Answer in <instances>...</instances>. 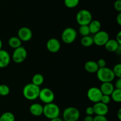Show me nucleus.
I'll list each match as a JSON object with an SVG mask.
<instances>
[{
  "mask_svg": "<svg viewBox=\"0 0 121 121\" xmlns=\"http://www.w3.org/2000/svg\"><path fill=\"white\" fill-rule=\"evenodd\" d=\"M44 82V77L40 73H37L33 76L32 78V83L36 86H41Z\"/></svg>",
  "mask_w": 121,
  "mask_h": 121,
  "instance_id": "21",
  "label": "nucleus"
},
{
  "mask_svg": "<svg viewBox=\"0 0 121 121\" xmlns=\"http://www.w3.org/2000/svg\"><path fill=\"white\" fill-rule=\"evenodd\" d=\"M86 113L87 115L92 116L94 113V110H93V106H88L86 109Z\"/></svg>",
  "mask_w": 121,
  "mask_h": 121,
  "instance_id": "33",
  "label": "nucleus"
},
{
  "mask_svg": "<svg viewBox=\"0 0 121 121\" xmlns=\"http://www.w3.org/2000/svg\"><path fill=\"white\" fill-rule=\"evenodd\" d=\"M88 26L89 28L90 33L93 34H95L96 33L100 31L101 28V24L98 20H92Z\"/></svg>",
  "mask_w": 121,
  "mask_h": 121,
  "instance_id": "19",
  "label": "nucleus"
},
{
  "mask_svg": "<svg viewBox=\"0 0 121 121\" xmlns=\"http://www.w3.org/2000/svg\"><path fill=\"white\" fill-rule=\"evenodd\" d=\"M80 43H81V44L85 47H91V46H92L94 44L93 43V37L89 36V35L83 37L82 38Z\"/></svg>",
  "mask_w": 121,
  "mask_h": 121,
  "instance_id": "22",
  "label": "nucleus"
},
{
  "mask_svg": "<svg viewBox=\"0 0 121 121\" xmlns=\"http://www.w3.org/2000/svg\"><path fill=\"white\" fill-rule=\"evenodd\" d=\"M115 87H116L117 89L121 90V78H119V79L116 81Z\"/></svg>",
  "mask_w": 121,
  "mask_h": 121,
  "instance_id": "34",
  "label": "nucleus"
},
{
  "mask_svg": "<svg viewBox=\"0 0 121 121\" xmlns=\"http://www.w3.org/2000/svg\"><path fill=\"white\" fill-rule=\"evenodd\" d=\"M27 52L22 46L15 48L13 54V60L16 63H21L26 59Z\"/></svg>",
  "mask_w": 121,
  "mask_h": 121,
  "instance_id": "9",
  "label": "nucleus"
},
{
  "mask_svg": "<svg viewBox=\"0 0 121 121\" xmlns=\"http://www.w3.org/2000/svg\"><path fill=\"white\" fill-rule=\"evenodd\" d=\"M84 121H93V117L92 116L87 115L84 119Z\"/></svg>",
  "mask_w": 121,
  "mask_h": 121,
  "instance_id": "37",
  "label": "nucleus"
},
{
  "mask_svg": "<svg viewBox=\"0 0 121 121\" xmlns=\"http://www.w3.org/2000/svg\"><path fill=\"white\" fill-rule=\"evenodd\" d=\"M40 88L33 83H28L24 87L22 93L26 99L29 100H34L39 98Z\"/></svg>",
  "mask_w": 121,
  "mask_h": 121,
  "instance_id": "1",
  "label": "nucleus"
},
{
  "mask_svg": "<svg viewBox=\"0 0 121 121\" xmlns=\"http://www.w3.org/2000/svg\"><path fill=\"white\" fill-rule=\"evenodd\" d=\"M94 113L98 116H105L109 112V108L108 105L104 104L103 103H96L93 106Z\"/></svg>",
  "mask_w": 121,
  "mask_h": 121,
  "instance_id": "12",
  "label": "nucleus"
},
{
  "mask_svg": "<svg viewBox=\"0 0 121 121\" xmlns=\"http://www.w3.org/2000/svg\"><path fill=\"white\" fill-rule=\"evenodd\" d=\"M116 41L121 45V31H119V33L117 34V38H116Z\"/></svg>",
  "mask_w": 121,
  "mask_h": 121,
  "instance_id": "35",
  "label": "nucleus"
},
{
  "mask_svg": "<svg viewBox=\"0 0 121 121\" xmlns=\"http://www.w3.org/2000/svg\"><path fill=\"white\" fill-rule=\"evenodd\" d=\"M0 121H15V117L11 112H5L0 117Z\"/></svg>",
  "mask_w": 121,
  "mask_h": 121,
  "instance_id": "23",
  "label": "nucleus"
},
{
  "mask_svg": "<svg viewBox=\"0 0 121 121\" xmlns=\"http://www.w3.org/2000/svg\"><path fill=\"white\" fill-rule=\"evenodd\" d=\"M121 44H119L116 40L114 39H112V40H109L107 41L106 44H105V49L109 52H115V51L117 50V48H118L119 46Z\"/></svg>",
  "mask_w": 121,
  "mask_h": 121,
  "instance_id": "18",
  "label": "nucleus"
},
{
  "mask_svg": "<svg viewBox=\"0 0 121 121\" xmlns=\"http://www.w3.org/2000/svg\"><path fill=\"white\" fill-rule=\"evenodd\" d=\"M33 37L32 31L29 28L26 27H21L18 32V37L21 41H28Z\"/></svg>",
  "mask_w": 121,
  "mask_h": 121,
  "instance_id": "11",
  "label": "nucleus"
},
{
  "mask_svg": "<svg viewBox=\"0 0 121 121\" xmlns=\"http://www.w3.org/2000/svg\"><path fill=\"white\" fill-rule=\"evenodd\" d=\"M30 112L35 117H40L43 114V106L40 104H33L30 106Z\"/></svg>",
  "mask_w": 121,
  "mask_h": 121,
  "instance_id": "15",
  "label": "nucleus"
},
{
  "mask_svg": "<svg viewBox=\"0 0 121 121\" xmlns=\"http://www.w3.org/2000/svg\"><path fill=\"white\" fill-rule=\"evenodd\" d=\"M79 33H80V34L83 37L87 36V35H89V34L91 33H90L89 28L88 25L80 26V28H79Z\"/></svg>",
  "mask_w": 121,
  "mask_h": 121,
  "instance_id": "26",
  "label": "nucleus"
},
{
  "mask_svg": "<svg viewBox=\"0 0 121 121\" xmlns=\"http://www.w3.org/2000/svg\"><path fill=\"white\" fill-rule=\"evenodd\" d=\"M11 57L9 53L6 50L1 49L0 50V68H4L10 63Z\"/></svg>",
  "mask_w": 121,
  "mask_h": 121,
  "instance_id": "14",
  "label": "nucleus"
},
{
  "mask_svg": "<svg viewBox=\"0 0 121 121\" xmlns=\"http://www.w3.org/2000/svg\"><path fill=\"white\" fill-rule=\"evenodd\" d=\"M111 97L113 101L116 102H121V90L115 89L114 91L111 94Z\"/></svg>",
  "mask_w": 121,
  "mask_h": 121,
  "instance_id": "24",
  "label": "nucleus"
},
{
  "mask_svg": "<svg viewBox=\"0 0 121 121\" xmlns=\"http://www.w3.org/2000/svg\"><path fill=\"white\" fill-rule=\"evenodd\" d=\"M117 22L119 26H121V13H119L117 17Z\"/></svg>",
  "mask_w": 121,
  "mask_h": 121,
  "instance_id": "36",
  "label": "nucleus"
},
{
  "mask_svg": "<svg viewBox=\"0 0 121 121\" xmlns=\"http://www.w3.org/2000/svg\"><path fill=\"white\" fill-rule=\"evenodd\" d=\"M76 21L80 26L89 25L92 21V14L87 9H82L77 14Z\"/></svg>",
  "mask_w": 121,
  "mask_h": 121,
  "instance_id": "4",
  "label": "nucleus"
},
{
  "mask_svg": "<svg viewBox=\"0 0 121 121\" xmlns=\"http://www.w3.org/2000/svg\"><path fill=\"white\" fill-rule=\"evenodd\" d=\"M99 89L103 95L111 96L113 91H114L115 87L111 82H106L102 83Z\"/></svg>",
  "mask_w": 121,
  "mask_h": 121,
  "instance_id": "16",
  "label": "nucleus"
},
{
  "mask_svg": "<svg viewBox=\"0 0 121 121\" xmlns=\"http://www.w3.org/2000/svg\"><path fill=\"white\" fill-rule=\"evenodd\" d=\"M97 64H98V66L99 69L105 67L106 65V61L103 59H100L99 60H98V61H97Z\"/></svg>",
  "mask_w": 121,
  "mask_h": 121,
  "instance_id": "31",
  "label": "nucleus"
},
{
  "mask_svg": "<svg viewBox=\"0 0 121 121\" xmlns=\"http://www.w3.org/2000/svg\"><path fill=\"white\" fill-rule=\"evenodd\" d=\"M2 41H1V39H0V50H1V48H2Z\"/></svg>",
  "mask_w": 121,
  "mask_h": 121,
  "instance_id": "41",
  "label": "nucleus"
},
{
  "mask_svg": "<svg viewBox=\"0 0 121 121\" xmlns=\"http://www.w3.org/2000/svg\"><path fill=\"white\" fill-rule=\"evenodd\" d=\"M46 46H47V50L50 52L55 53L60 50L61 44H60V41L57 39L55 38H52L48 40Z\"/></svg>",
  "mask_w": 121,
  "mask_h": 121,
  "instance_id": "13",
  "label": "nucleus"
},
{
  "mask_svg": "<svg viewBox=\"0 0 121 121\" xmlns=\"http://www.w3.org/2000/svg\"><path fill=\"white\" fill-rule=\"evenodd\" d=\"M39 98L44 104H50L54 99V94L49 88H43L40 89Z\"/></svg>",
  "mask_w": 121,
  "mask_h": 121,
  "instance_id": "7",
  "label": "nucleus"
},
{
  "mask_svg": "<svg viewBox=\"0 0 121 121\" xmlns=\"http://www.w3.org/2000/svg\"><path fill=\"white\" fill-rule=\"evenodd\" d=\"M111 97L110 96L108 95H103L102 96L101 99H100V102L103 103L104 104L108 105L111 102Z\"/></svg>",
  "mask_w": 121,
  "mask_h": 121,
  "instance_id": "29",
  "label": "nucleus"
},
{
  "mask_svg": "<svg viewBox=\"0 0 121 121\" xmlns=\"http://www.w3.org/2000/svg\"><path fill=\"white\" fill-rule=\"evenodd\" d=\"M50 121H63L62 120H61L60 118H59V117L58 118H54V119H51Z\"/></svg>",
  "mask_w": 121,
  "mask_h": 121,
  "instance_id": "40",
  "label": "nucleus"
},
{
  "mask_svg": "<svg viewBox=\"0 0 121 121\" xmlns=\"http://www.w3.org/2000/svg\"><path fill=\"white\" fill-rule=\"evenodd\" d=\"M103 94L102 93L100 89L96 87H91L88 90L87 93V96L88 99L92 102L95 104L100 102L102 96Z\"/></svg>",
  "mask_w": 121,
  "mask_h": 121,
  "instance_id": "10",
  "label": "nucleus"
},
{
  "mask_svg": "<svg viewBox=\"0 0 121 121\" xmlns=\"http://www.w3.org/2000/svg\"><path fill=\"white\" fill-rule=\"evenodd\" d=\"M113 73L114 74L115 76L117 77V78L119 79V78H121V64L118 63L115 66L113 67Z\"/></svg>",
  "mask_w": 121,
  "mask_h": 121,
  "instance_id": "28",
  "label": "nucleus"
},
{
  "mask_svg": "<svg viewBox=\"0 0 121 121\" xmlns=\"http://www.w3.org/2000/svg\"><path fill=\"white\" fill-rule=\"evenodd\" d=\"M96 74L98 79L102 83L111 82L115 78L112 70L106 67L99 69Z\"/></svg>",
  "mask_w": 121,
  "mask_h": 121,
  "instance_id": "2",
  "label": "nucleus"
},
{
  "mask_svg": "<svg viewBox=\"0 0 121 121\" xmlns=\"http://www.w3.org/2000/svg\"><path fill=\"white\" fill-rule=\"evenodd\" d=\"M114 8L116 11L121 13V0H117L114 3Z\"/></svg>",
  "mask_w": 121,
  "mask_h": 121,
  "instance_id": "30",
  "label": "nucleus"
},
{
  "mask_svg": "<svg viewBox=\"0 0 121 121\" xmlns=\"http://www.w3.org/2000/svg\"><path fill=\"white\" fill-rule=\"evenodd\" d=\"M77 37V32L72 27L65 28L61 34L62 41L66 44H72L75 41Z\"/></svg>",
  "mask_w": 121,
  "mask_h": 121,
  "instance_id": "6",
  "label": "nucleus"
},
{
  "mask_svg": "<svg viewBox=\"0 0 121 121\" xmlns=\"http://www.w3.org/2000/svg\"><path fill=\"white\" fill-rule=\"evenodd\" d=\"M85 69L89 73H96L99 68L98 67L96 61L91 60V61H87L85 63Z\"/></svg>",
  "mask_w": 121,
  "mask_h": 121,
  "instance_id": "17",
  "label": "nucleus"
},
{
  "mask_svg": "<svg viewBox=\"0 0 121 121\" xmlns=\"http://www.w3.org/2000/svg\"><path fill=\"white\" fill-rule=\"evenodd\" d=\"M8 44L11 48H17L21 46V41L17 37H11L8 40Z\"/></svg>",
  "mask_w": 121,
  "mask_h": 121,
  "instance_id": "20",
  "label": "nucleus"
},
{
  "mask_svg": "<svg viewBox=\"0 0 121 121\" xmlns=\"http://www.w3.org/2000/svg\"><path fill=\"white\" fill-rule=\"evenodd\" d=\"M80 0H64V3L66 7L69 8H73L78 5Z\"/></svg>",
  "mask_w": 121,
  "mask_h": 121,
  "instance_id": "25",
  "label": "nucleus"
},
{
  "mask_svg": "<svg viewBox=\"0 0 121 121\" xmlns=\"http://www.w3.org/2000/svg\"><path fill=\"white\" fill-rule=\"evenodd\" d=\"M60 108L56 104H46L43 106V115L48 119H51L58 118L60 115Z\"/></svg>",
  "mask_w": 121,
  "mask_h": 121,
  "instance_id": "3",
  "label": "nucleus"
},
{
  "mask_svg": "<svg viewBox=\"0 0 121 121\" xmlns=\"http://www.w3.org/2000/svg\"><path fill=\"white\" fill-rule=\"evenodd\" d=\"M115 52L118 54H121V45H120V46L118 47V48H117V50L115 51Z\"/></svg>",
  "mask_w": 121,
  "mask_h": 121,
  "instance_id": "38",
  "label": "nucleus"
},
{
  "mask_svg": "<svg viewBox=\"0 0 121 121\" xmlns=\"http://www.w3.org/2000/svg\"><path fill=\"white\" fill-rule=\"evenodd\" d=\"M9 87L6 85H0V95L2 96H7L9 93Z\"/></svg>",
  "mask_w": 121,
  "mask_h": 121,
  "instance_id": "27",
  "label": "nucleus"
},
{
  "mask_svg": "<svg viewBox=\"0 0 121 121\" xmlns=\"http://www.w3.org/2000/svg\"><path fill=\"white\" fill-rule=\"evenodd\" d=\"M63 117L65 121H77L80 118V112L75 107H68L63 113Z\"/></svg>",
  "mask_w": 121,
  "mask_h": 121,
  "instance_id": "5",
  "label": "nucleus"
},
{
  "mask_svg": "<svg viewBox=\"0 0 121 121\" xmlns=\"http://www.w3.org/2000/svg\"><path fill=\"white\" fill-rule=\"evenodd\" d=\"M117 116H118V118L119 119V121L121 120V109H119V111H118V113H117Z\"/></svg>",
  "mask_w": 121,
  "mask_h": 121,
  "instance_id": "39",
  "label": "nucleus"
},
{
  "mask_svg": "<svg viewBox=\"0 0 121 121\" xmlns=\"http://www.w3.org/2000/svg\"><path fill=\"white\" fill-rule=\"evenodd\" d=\"M93 121H108L105 116L96 115L93 118Z\"/></svg>",
  "mask_w": 121,
  "mask_h": 121,
  "instance_id": "32",
  "label": "nucleus"
},
{
  "mask_svg": "<svg viewBox=\"0 0 121 121\" xmlns=\"http://www.w3.org/2000/svg\"><path fill=\"white\" fill-rule=\"evenodd\" d=\"M93 43L98 46H105L107 41L109 40V34L105 31H99L96 33L93 37Z\"/></svg>",
  "mask_w": 121,
  "mask_h": 121,
  "instance_id": "8",
  "label": "nucleus"
}]
</instances>
